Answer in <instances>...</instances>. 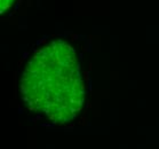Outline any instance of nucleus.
<instances>
[{
	"label": "nucleus",
	"instance_id": "obj_2",
	"mask_svg": "<svg viewBox=\"0 0 159 149\" xmlns=\"http://www.w3.org/2000/svg\"><path fill=\"white\" fill-rule=\"evenodd\" d=\"M20 1L21 0H0V12H1V15L4 16V15L8 14Z\"/></svg>",
	"mask_w": 159,
	"mask_h": 149
},
{
	"label": "nucleus",
	"instance_id": "obj_1",
	"mask_svg": "<svg viewBox=\"0 0 159 149\" xmlns=\"http://www.w3.org/2000/svg\"><path fill=\"white\" fill-rule=\"evenodd\" d=\"M89 48L78 35L39 39L18 68L17 95L26 113L41 125L69 127L87 108Z\"/></svg>",
	"mask_w": 159,
	"mask_h": 149
}]
</instances>
